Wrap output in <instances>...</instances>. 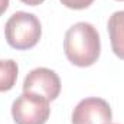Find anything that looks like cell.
<instances>
[{
    "label": "cell",
    "instance_id": "1",
    "mask_svg": "<svg viewBox=\"0 0 124 124\" xmlns=\"http://www.w3.org/2000/svg\"><path fill=\"white\" fill-rule=\"evenodd\" d=\"M63 51L68 61L77 66L85 68L94 65L101 52V42L97 29L87 22L72 25L65 33Z\"/></svg>",
    "mask_w": 124,
    "mask_h": 124
},
{
    "label": "cell",
    "instance_id": "2",
    "mask_svg": "<svg viewBox=\"0 0 124 124\" xmlns=\"http://www.w3.org/2000/svg\"><path fill=\"white\" fill-rule=\"evenodd\" d=\"M4 36L12 48L26 51L39 42L42 36V26L33 13L16 12L4 25Z\"/></svg>",
    "mask_w": 124,
    "mask_h": 124
},
{
    "label": "cell",
    "instance_id": "3",
    "mask_svg": "<svg viewBox=\"0 0 124 124\" xmlns=\"http://www.w3.org/2000/svg\"><path fill=\"white\" fill-rule=\"evenodd\" d=\"M49 114V101L32 93L20 94L12 104V116L16 124H45Z\"/></svg>",
    "mask_w": 124,
    "mask_h": 124
},
{
    "label": "cell",
    "instance_id": "4",
    "mask_svg": "<svg viewBox=\"0 0 124 124\" xmlns=\"http://www.w3.org/2000/svg\"><path fill=\"white\" fill-rule=\"evenodd\" d=\"M23 93L36 94L48 101H54L61 93V79L49 68H35L23 81Z\"/></svg>",
    "mask_w": 124,
    "mask_h": 124
},
{
    "label": "cell",
    "instance_id": "5",
    "mask_svg": "<svg viewBox=\"0 0 124 124\" xmlns=\"http://www.w3.org/2000/svg\"><path fill=\"white\" fill-rule=\"evenodd\" d=\"M113 113L110 104L97 97L81 100L72 113V124H108Z\"/></svg>",
    "mask_w": 124,
    "mask_h": 124
},
{
    "label": "cell",
    "instance_id": "6",
    "mask_svg": "<svg viewBox=\"0 0 124 124\" xmlns=\"http://www.w3.org/2000/svg\"><path fill=\"white\" fill-rule=\"evenodd\" d=\"M108 33L114 55L124 61V10L114 12L110 16Z\"/></svg>",
    "mask_w": 124,
    "mask_h": 124
},
{
    "label": "cell",
    "instance_id": "7",
    "mask_svg": "<svg viewBox=\"0 0 124 124\" xmlns=\"http://www.w3.org/2000/svg\"><path fill=\"white\" fill-rule=\"evenodd\" d=\"M17 63L13 59H0V93L10 91L17 79Z\"/></svg>",
    "mask_w": 124,
    "mask_h": 124
},
{
    "label": "cell",
    "instance_id": "8",
    "mask_svg": "<svg viewBox=\"0 0 124 124\" xmlns=\"http://www.w3.org/2000/svg\"><path fill=\"white\" fill-rule=\"evenodd\" d=\"M94 0H61V3L68 7V9H72V10H82V9H87L93 4Z\"/></svg>",
    "mask_w": 124,
    "mask_h": 124
},
{
    "label": "cell",
    "instance_id": "9",
    "mask_svg": "<svg viewBox=\"0 0 124 124\" xmlns=\"http://www.w3.org/2000/svg\"><path fill=\"white\" fill-rule=\"evenodd\" d=\"M9 1H10V0H0V16L7 10V7H9Z\"/></svg>",
    "mask_w": 124,
    "mask_h": 124
},
{
    "label": "cell",
    "instance_id": "10",
    "mask_svg": "<svg viewBox=\"0 0 124 124\" xmlns=\"http://www.w3.org/2000/svg\"><path fill=\"white\" fill-rule=\"evenodd\" d=\"M20 1L25 3V4H29V6H38V4L43 3L45 0H20Z\"/></svg>",
    "mask_w": 124,
    "mask_h": 124
},
{
    "label": "cell",
    "instance_id": "11",
    "mask_svg": "<svg viewBox=\"0 0 124 124\" xmlns=\"http://www.w3.org/2000/svg\"><path fill=\"white\" fill-rule=\"evenodd\" d=\"M118 1H124V0H118Z\"/></svg>",
    "mask_w": 124,
    "mask_h": 124
},
{
    "label": "cell",
    "instance_id": "12",
    "mask_svg": "<svg viewBox=\"0 0 124 124\" xmlns=\"http://www.w3.org/2000/svg\"><path fill=\"white\" fill-rule=\"evenodd\" d=\"M108 124H114V123H108Z\"/></svg>",
    "mask_w": 124,
    "mask_h": 124
}]
</instances>
